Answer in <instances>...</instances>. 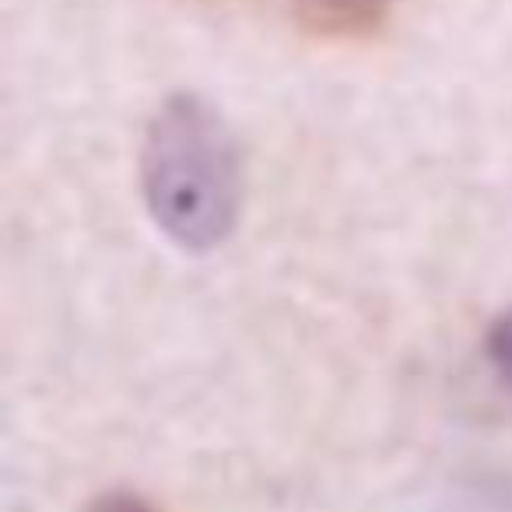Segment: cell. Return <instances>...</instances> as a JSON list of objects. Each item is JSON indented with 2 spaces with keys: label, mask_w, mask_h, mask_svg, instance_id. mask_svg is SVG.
<instances>
[{
  "label": "cell",
  "mask_w": 512,
  "mask_h": 512,
  "mask_svg": "<svg viewBox=\"0 0 512 512\" xmlns=\"http://www.w3.org/2000/svg\"><path fill=\"white\" fill-rule=\"evenodd\" d=\"M302 8L309 11L313 22H327L337 29H348V25H369L390 8L393 0H299Z\"/></svg>",
  "instance_id": "cell-2"
},
{
  "label": "cell",
  "mask_w": 512,
  "mask_h": 512,
  "mask_svg": "<svg viewBox=\"0 0 512 512\" xmlns=\"http://www.w3.org/2000/svg\"><path fill=\"white\" fill-rule=\"evenodd\" d=\"M141 190L155 225L190 253H207L232 232L239 148L204 99L176 95L155 113L141 151Z\"/></svg>",
  "instance_id": "cell-1"
},
{
  "label": "cell",
  "mask_w": 512,
  "mask_h": 512,
  "mask_svg": "<svg viewBox=\"0 0 512 512\" xmlns=\"http://www.w3.org/2000/svg\"><path fill=\"white\" fill-rule=\"evenodd\" d=\"M488 358L498 372L512 383V309L488 327Z\"/></svg>",
  "instance_id": "cell-3"
},
{
  "label": "cell",
  "mask_w": 512,
  "mask_h": 512,
  "mask_svg": "<svg viewBox=\"0 0 512 512\" xmlns=\"http://www.w3.org/2000/svg\"><path fill=\"white\" fill-rule=\"evenodd\" d=\"M88 512H158L148 498L134 495V491H106V495L92 498Z\"/></svg>",
  "instance_id": "cell-4"
}]
</instances>
